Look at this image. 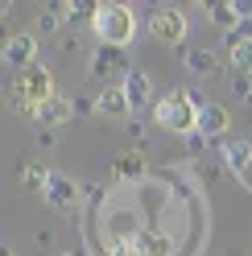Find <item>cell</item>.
Wrapping results in <instances>:
<instances>
[{
    "mask_svg": "<svg viewBox=\"0 0 252 256\" xmlns=\"http://www.w3.org/2000/svg\"><path fill=\"white\" fill-rule=\"evenodd\" d=\"M91 29L104 46H128L136 34V17L128 4H96V17H91Z\"/></svg>",
    "mask_w": 252,
    "mask_h": 256,
    "instance_id": "obj_1",
    "label": "cell"
},
{
    "mask_svg": "<svg viewBox=\"0 0 252 256\" xmlns=\"http://www.w3.org/2000/svg\"><path fill=\"white\" fill-rule=\"evenodd\" d=\"M153 120L162 124V128H170V132H182V136L198 132V108L190 104V95H186V91L162 95V100L153 104Z\"/></svg>",
    "mask_w": 252,
    "mask_h": 256,
    "instance_id": "obj_2",
    "label": "cell"
},
{
    "mask_svg": "<svg viewBox=\"0 0 252 256\" xmlns=\"http://www.w3.org/2000/svg\"><path fill=\"white\" fill-rule=\"evenodd\" d=\"M149 34L166 46H178L186 38V12L182 8H153L149 12Z\"/></svg>",
    "mask_w": 252,
    "mask_h": 256,
    "instance_id": "obj_3",
    "label": "cell"
},
{
    "mask_svg": "<svg viewBox=\"0 0 252 256\" xmlns=\"http://www.w3.org/2000/svg\"><path fill=\"white\" fill-rule=\"evenodd\" d=\"M128 54H124V46H96V50H91V74L96 78H108V74H124L128 78Z\"/></svg>",
    "mask_w": 252,
    "mask_h": 256,
    "instance_id": "obj_4",
    "label": "cell"
},
{
    "mask_svg": "<svg viewBox=\"0 0 252 256\" xmlns=\"http://www.w3.org/2000/svg\"><path fill=\"white\" fill-rule=\"evenodd\" d=\"M34 58H38V38L34 34H12L4 42V66H12L17 74L34 66Z\"/></svg>",
    "mask_w": 252,
    "mask_h": 256,
    "instance_id": "obj_5",
    "label": "cell"
},
{
    "mask_svg": "<svg viewBox=\"0 0 252 256\" xmlns=\"http://www.w3.org/2000/svg\"><path fill=\"white\" fill-rule=\"evenodd\" d=\"M78 198H83V190H78L66 174H54V182H50V190H46V202L54 206V211H62V215H70L74 206H78Z\"/></svg>",
    "mask_w": 252,
    "mask_h": 256,
    "instance_id": "obj_6",
    "label": "cell"
},
{
    "mask_svg": "<svg viewBox=\"0 0 252 256\" xmlns=\"http://www.w3.org/2000/svg\"><path fill=\"white\" fill-rule=\"evenodd\" d=\"M96 104H100L104 116H112V120H128V112H132L128 91H124V87H104V91L96 95Z\"/></svg>",
    "mask_w": 252,
    "mask_h": 256,
    "instance_id": "obj_7",
    "label": "cell"
},
{
    "mask_svg": "<svg viewBox=\"0 0 252 256\" xmlns=\"http://www.w3.org/2000/svg\"><path fill=\"white\" fill-rule=\"evenodd\" d=\"M74 116V108H70V100L66 95H50L42 108H38V124L42 128H54V124H66Z\"/></svg>",
    "mask_w": 252,
    "mask_h": 256,
    "instance_id": "obj_8",
    "label": "cell"
},
{
    "mask_svg": "<svg viewBox=\"0 0 252 256\" xmlns=\"http://www.w3.org/2000/svg\"><path fill=\"white\" fill-rule=\"evenodd\" d=\"M124 91H128L132 112H136V108H145V104H157V100H153V83H149V74H145V70H128V78H124Z\"/></svg>",
    "mask_w": 252,
    "mask_h": 256,
    "instance_id": "obj_9",
    "label": "cell"
},
{
    "mask_svg": "<svg viewBox=\"0 0 252 256\" xmlns=\"http://www.w3.org/2000/svg\"><path fill=\"white\" fill-rule=\"evenodd\" d=\"M132 256H170V236L153 232V228L136 232V240H132Z\"/></svg>",
    "mask_w": 252,
    "mask_h": 256,
    "instance_id": "obj_10",
    "label": "cell"
},
{
    "mask_svg": "<svg viewBox=\"0 0 252 256\" xmlns=\"http://www.w3.org/2000/svg\"><path fill=\"white\" fill-rule=\"evenodd\" d=\"M228 124H232V116H228V108H219V104H207L198 112V132L202 136H224Z\"/></svg>",
    "mask_w": 252,
    "mask_h": 256,
    "instance_id": "obj_11",
    "label": "cell"
},
{
    "mask_svg": "<svg viewBox=\"0 0 252 256\" xmlns=\"http://www.w3.org/2000/svg\"><path fill=\"white\" fill-rule=\"evenodd\" d=\"M182 62H186V70H190V74H198V78H211V74L219 70L215 50H198V46H190V50L182 54Z\"/></svg>",
    "mask_w": 252,
    "mask_h": 256,
    "instance_id": "obj_12",
    "label": "cell"
},
{
    "mask_svg": "<svg viewBox=\"0 0 252 256\" xmlns=\"http://www.w3.org/2000/svg\"><path fill=\"white\" fill-rule=\"evenodd\" d=\"M224 162H228V170L240 178V174L252 166V140H228L224 145Z\"/></svg>",
    "mask_w": 252,
    "mask_h": 256,
    "instance_id": "obj_13",
    "label": "cell"
},
{
    "mask_svg": "<svg viewBox=\"0 0 252 256\" xmlns=\"http://www.w3.org/2000/svg\"><path fill=\"white\" fill-rule=\"evenodd\" d=\"M50 182H54V170L50 166H25L21 170V186L29 190V194H46Z\"/></svg>",
    "mask_w": 252,
    "mask_h": 256,
    "instance_id": "obj_14",
    "label": "cell"
},
{
    "mask_svg": "<svg viewBox=\"0 0 252 256\" xmlns=\"http://www.w3.org/2000/svg\"><path fill=\"white\" fill-rule=\"evenodd\" d=\"M207 17L224 29V34H236L240 29V12H236V4H228V0H215V4H207Z\"/></svg>",
    "mask_w": 252,
    "mask_h": 256,
    "instance_id": "obj_15",
    "label": "cell"
},
{
    "mask_svg": "<svg viewBox=\"0 0 252 256\" xmlns=\"http://www.w3.org/2000/svg\"><path fill=\"white\" fill-rule=\"evenodd\" d=\"M116 178L120 182H140V178H145V157H140V153H124V157H116Z\"/></svg>",
    "mask_w": 252,
    "mask_h": 256,
    "instance_id": "obj_16",
    "label": "cell"
},
{
    "mask_svg": "<svg viewBox=\"0 0 252 256\" xmlns=\"http://www.w3.org/2000/svg\"><path fill=\"white\" fill-rule=\"evenodd\" d=\"M54 12H62V21H91L96 17V4H87V0H74V4H50Z\"/></svg>",
    "mask_w": 252,
    "mask_h": 256,
    "instance_id": "obj_17",
    "label": "cell"
},
{
    "mask_svg": "<svg viewBox=\"0 0 252 256\" xmlns=\"http://www.w3.org/2000/svg\"><path fill=\"white\" fill-rule=\"evenodd\" d=\"M228 58H232V70L252 74V42H240V46H236V50H232Z\"/></svg>",
    "mask_w": 252,
    "mask_h": 256,
    "instance_id": "obj_18",
    "label": "cell"
},
{
    "mask_svg": "<svg viewBox=\"0 0 252 256\" xmlns=\"http://www.w3.org/2000/svg\"><path fill=\"white\" fill-rule=\"evenodd\" d=\"M58 25H62V12H54V8L38 12V34H58Z\"/></svg>",
    "mask_w": 252,
    "mask_h": 256,
    "instance_id": "obj_19",
    "label": "cell"
},
{
    "mask_svg": "<svg viewBox=\"0 0 252 256\" xmlns=\"http://www.w3.org/2000/svg\"><path fill=\"white\" fill-rule=\"evenodd\" d=\"M228 87H232V95H236V100H248V95H252V74H240V70H236Z\"/></svg>",
    "mask_w": 252,
    "mask_h": 256,
    "instance_id": "obj_20",
    "label": "cell"
},
{
    "mask_svg": "<svg viewBox=\"0 0 252 256\" xmlns=\"http://www.w3.org/2000/svg\"><path fill=\"white\" fill-rule=\"evenodd\" d=\"M70 108H74V116H91V112H100V104L91 100V95H74Z\"/></svg>",
    "mask_w": 252,
    "mask_h": 256,
    "instance_id": "obj_21",
    "label": "cell"
},
{
    "mask_svg": "<svg viewBox=\"0 0 252 256\" xmlns=\"http://www.w3.org/2000/svg\"><path fill=\"white\" fill-rule=\"evenodd\" d=\"M202 149H207V136H202V132H190V136H186V153H202Z\"/></svg>",
    "mask_w": 252,
    "mask_h": 256,
    "instance_id": "obj_22",
    "label": "cell"
},
{
    "mask_svg": "<svg viewBox=\"0 0 252 256\" xmlns=\"http://www.w3.org/2000/svg\"><path fill=\"white\" fill-rule=\"evenodd\" d=\"M38 145H42V149H54V145H58L54 128H42V132H38Z\"/></svg>",
    "mask_w": 252,
    "mask_h": 256,
    "instance_id": "obj_23",
    "label": "cell"
},
{
    "mask_svg": "<svg viewBox=\"0 0 252 256\" xmlns=\"http://www.w3.org/2000/svg\"><path fill=\"white\" fill-rule=\"evenodd\" d=\"M128 136H136V140L145 136V128H140V120H128Z\"/></svg>",
    "mask_w": 252,
    "mask_h": 256,
    "instance_id": "obj_24",
    "label": "cell"
},
{
    "mask_svg": "<svg viewBox=\"0 0 252 256\" xmlns=\"http://www.w3.org/2000/svg\"><path fill=\"white\" fill-rule=\"evenodd\" d=\"M240 186H244V190H248V194H252V166H248V170L240 174Z\"/></svg>",
    "mask_w": 252,
    "mask_h": 256,
    "instance_id": "obj_25",
    "label": "cell"
},
{
    "mask_svg": "<svg viewBox=\"0 0 252 256\" xmlns=\"http://www.w3.org/2000/svg\"><path fill=\"white\" fill-rule=\"evenodd\" d=\"M0 256H17V252H12V248H0Z\"/></svg>",
    "mask_w": 252,
    "mask_h": 256,
    "instance_id": "obj_26",
    "label": "cell"
},
{
    "mask_svg": "<svg viewBox=\"0 0 252 256\" xmlns=\"http://www.w3.org/2000/svg\"><path fill=\"white\" fill-rule=\"evenodd\" d=\"M54 256H70V252H54Z\"/></svg>",
    "mask_w": 252,
    "mask_h": 256,
    "instance_id": "obj_27",
    "label": "cell"
},
{
    "mask_svg": "<svg viewBox=\"0 0 252 256\" xmlns=\"http://www.w3.org/2000/svg\"><path fill=\"white\" fill-rule=\"evenodd\" d=\"M248 104H252V95H248Z\"/></svg>",
    "mask_w": 252,
    "mask_h": 256,
    "instance_id": "obj_28",
    "label": "cell"
}]
</instances>
